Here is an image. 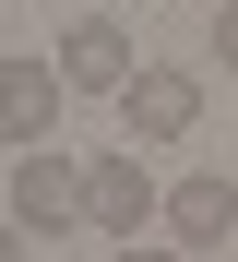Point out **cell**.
Wrapping results in <instances>:
<instances>
[{"label": "cell", "instance_id": "1", "mask_svg": "<svg viewBox=\"0 0 238 262\" xmlns=\"http://www.w3.org/2000/svg\"><path fill=\"white\" fill-rule=\"evenodd\" d=\"M83 227H107V238H143V227H167V179L143 167V143H107V155H83Z\"/></svg>", "mask_w": 238, "mask_h": 262}, {"label": "cell", "instance_id": "2", "mask_svg": "<svg viewBox=\"0 0 238 262\" xmlns=\"http://www.w3.org/2000/svg\"><path fill=\"white\" fill-rule=\"evenodd\" d=\"M0 203H12V227H24V238H72V227H83V155H60V143L12 155Z\"/></svg>", "mask_w": 238, "mask_h": 262}, {"label": "cell", "instance_id": "3", "mask_svg": "<svg viewBox=\"0 0 238 262\" xmlns=\"http://www.w3.org/2000/svg\"><path fill=\"white\" fill-rule=\"evenodd\" d=\"M119 131H131V143L143 155H155V143H179V131H203V72H179V60H143L131 83H119Z\"/></svg>", "mask_w": 238, "mask_h": 262}, {"label": "cell", "instance_id": "4", "mask_svg": "<svg viewBox=\"0 0 238 262\" xmlns=\"http://www.w3.org/2000/svg\"><path fill=\"white\" fill-rule=\"evenodd\" d=\"M48 60H60V83H72V96H119V83L143 72V48H131V24H119V12H72Z\"/></svg>", "mask_w": 238, "mask_h": 262}, {"label": "cell", "instance_id": "5", "mask_svg": "<svg viewBox=\"0 0 238 262\" xmlns=\"http://www.w3.org/2000/svg\"><path fill=\"white\" fill-rule=\"evenodd\" d=\"M60 107H72L60 60H24V48H0V143H12V155H36L48 131H60Z\"/></svg>", "mask_w": 238, "mask_h": 262}, {"label": "cell", "instance_id": "6", "mask_svg": "<svg viewBox=\"0 0 238 262\" xmlns=\"http://www.w3.org/2000/svg\"><path fill=\"white\" fill-rule=\"evenodd\" d=\"M167 238L203 262V250H226L238 238V179H214V167H190V179H167Z\"/></svg>", "mask_w": 238, "mask_h": 262}, {"label": "cell", "instance_id": "7", "mask_svg": "<svg viewBox=\"0 0 238 262\" xmlns=\"http://www.w3.org/2000/svg\"><path fill=\"white\" fill-rule=\"evenodd\" d=\"M203 36H214V60H226V72H238V0H226V12H214V24H203Z\"/></svg>", "mask_w": 238, "mask_h": 262}, {"label": "cell", "instance_id": "8", "mask_svg": "<svg viewBox=\"0 0 238 262\" xmlns=\"http://www.w3.org/2000/svg\"><path fill=\"white\" fill-rule=\"evenodd\" d=\"M119 262H190L179 238H119Z\"/></svg>", "mask_w": 238, "mask_h": 262}, {"label": "cell", "instance_id": "9", "mask_svg": "<svg viewBox=\"0 0 238 262\" xmlns=\"http://www.w3.org/2000/svg\"><path fill=\"white\" fill-rule=\"evenodd\" d=\"M24 250H36V238H24V227H12V203H0V262H24Z\"/></svg>", "mask_w": 238, "mask_h": 262}, {"label": "cell", "instance_id": "10", "mask_svg": "<svg viewBox=\"0 0 238 262\" xmlns=\"http://www.w3.org/2000/svg\"><path fill=\"white\" fill-rule=\"evenodd\" d=\"M83 12H131V0H83Z\"/></svg>", "mask_w": 238, "mask_h": 262}, {"label": "cell", "instance_id": "11", "mask_svg": "<svg viewBox=\"0 0 238 262\" xmlns=\"http://www.w3.org/2000/svg\"><path fill=\"white\" fill-rule=\"evenodd\" d=\"M0 179H12V167H0Z\"/></svg>", "mask_w": 238, "mask_h": 262}]
</instances>
